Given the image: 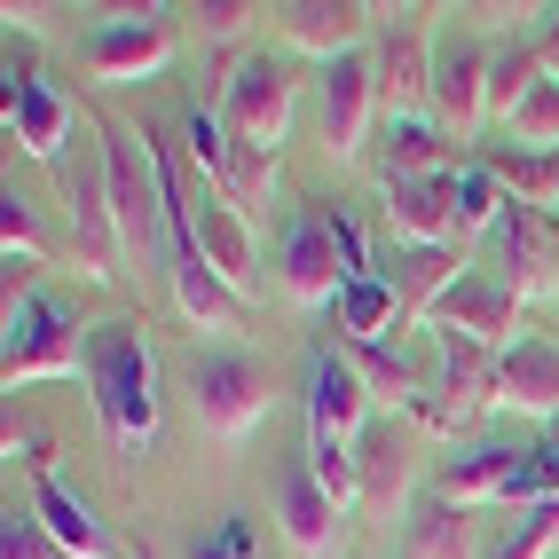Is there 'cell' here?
<instances>
[{"mask_svg": "<svg viewBox=\"0 0 559 559\" xmlns=\"http://www.w3.org/2000/svg\"><path fill=\"white\" fill-rule=\"evenodd\" d=\"M87 394H95V418L110 433L119 457H142L158 441V347L151 331L110 316L87 331Z\"/></svg>", "mask_w": 559, "mask_h": 559, "instance_id": "obj_1", "label": "cell"}, {"mask_svg": "<svg viewBox=\"0 0 559 559\" xmlns=\"http://www.w3.org/2000/svg\"><path fill=\"white\" fill-rule=\"evenodd\" d=\"M87 331L56 292H9V347H0V379L40 386V379H87Z\"/></svg>", "mask_w": 559, "mask_h": 559, "instance_id": "obj_2", "label": "cell"}, {"mask_svg": "<svg viewBox=\"0 0 559 559\" xmlns=\"http://www.w3.org/2000/svg\"><path fill=\"white\" fill-rule=\"evenodd\" d=\"M181 379H190V409H198V426L221 441V450H237V441H252V426L269 418V362L245 355V347H190V362H181Z\"/></svg>", "mask_w": 559, "mask_h": 559, "instance_id": "obj_3", "label": "cell"}, {"mask_svg": "<svg viewBox=\"0 0 559 559\" xmlns=\"http://www.w3.org/2000/svg\"><path fill=\"white\" fill-rule=\"evenodd\" d=\"M103 181H110V213H119V237L127 260L151 269L166 245V198H158V174H151V134L134 127H103Z\"/></svg>", "mask_w": 559, "mask_h": 559, "instance_id": "obj_4", "label": "cell"}, {"mask_svg": "<svg viewBox=\"0 0 559 559\" xmlns=\"http://www.w3.org/2000/svg\"><path fill=\"white\" fill-rule=\"evenodd\" d=\"M292 103H300V80H292V63L269 56V48H252L237 56L229 71V87H221V119H229V134L245 142V151H284V134H292Z\"/></svg>", "mask_w": 559, "mask_h": 559, "instance_id": "obj_5", "label": "cell"}, {"mask_svg": "<svg viewBox=\"0 0 559 559\" xmlns=\"http://www.w3.org/2000/svg\"><path fill=\"white\" fill-rule=\"evenodd\" d=\"M174 63V16L166 9H110L87 40V71L103 87H142Z\"/></svg>", "mask_w": 559, "mask_h": 559, "instance_id": "obj_6", "label": "cell"}, {"mask_svg": "<svg viewBox=\"0 0 559 559\" xmlns=\"http://www.w3.org/2000/svg\"><path fill=\"white\" fill-rule=\"evenodd\" d=\"M370 119H386L379 63H370V56L323 63V80H316V127H323V151H331V158H362Z\"/></svg>", "mask_w": 559, "mask_h": 559, "instance_id": "obj_7", "label": "cell"}, {"mask_svg": "<svg viewBox=\"0 0 559 559\" xmlns=\"http://www.w3.org/2000/svg\"><path fill=\"white\" fill-rule=\"evenodd\" d=\"M166 292H174L181 323L205 331V340H221V347H229L237 331L252 323V300H245L237 284H221V276H213V260H205L198 245H174V252H166Z\"/></svg>", "mask_w": 559, "mask_h": 559, "instance_id": "obj_8", "label": "cell"}, {"mask_svg": "<svg viewBox=\"0 0 559 559\" xmlns=\"http://www.w3.org/2000/svg\"><path fill=\"white\" fill-rule=\"evenodd\" d=\"M276 528H284V544L300 551V559H340V544H347V512L316 480L308 457H292L284 480H276Z\"/></svg>", "mask_w": 559, "mask_h": 559, "instance_id": "obj_9", "label": "cell"}, {"mask_svg": "<svg viewBox=\"0 0 559 559\" xmlns=\"http://www.w3.org/2000/svg\"><path fill=\"white\" fill-rule=\"evenodd\" d=\"M370 418V386L362 370L347 362V347H308V441H347Z\"/></svg>", "mask_w": 559, "mask_h": 559, "instance_id": "obj_10", "label": "cell"}, {"mask_svg": "<svg viewBox=\"0 0 559 559\" xmlns=\"http://www.w3.org/2000/svg\"><path fill=\"white\" fill-rule=\"evenodd\" d=\"M489 48L480 40H433V110L457 142H473L489 127Z\"/></svg>", "mask_w": 559, "mask_h": 559, "instance_id": "obj_11", "label": "cell"}, {"mask_svg": "<svg viewBox=\"0 0 559 559\" xmlns=\"http://www.w3.org/2000/svg\"><path fill=\"white\" fill-rule=\"evenodd\" d=\"M276 276H284V292L300 308H323V300H340L347 292V269H340V245H331V229H323V213L316 205H300L284 221V252H276Z\"/></svg>", "mask_w": 559, "mask_h": 559, "instance_id": "obj_12", "label": "cell"}, {"mask_svg": "<svg viewBox=\"0 0 559 559\" xmlns=\"http://www.w3.org/2000/svg\"><path fill=\"white\" fill-rule=\"evenodd\" d=\"M71 95L48 80V71H16L9 80V134H16V151L24 158H40V166H63V142H71Z\"/></svg>", "mask_w": 559, "mask_h": 559, "instance_id": "obj_13", "label": "cell"}, {"mask_svg": "<svg viewBox=\"0 0 559 559\" xmlns=\"http://www.w3.org/2000/svg\"><path fill=\"white\" fill-rule=\"evenodd\" d=\"M433 323L457 331V340H480L489 355H504V347H520V292L504 276H465L450 300L433 308Z\"/></svg>", "mask_w": 559, "mask_h": 559, "instance_id": "obj_14", "label": "cell"}, {"mask_svg": "<svg viewBox=\"0 0 559 559\" xmlns=\"http://www.w3.org/2000/svg\"><path fill=\"white\" fill-rule=\"evenodd\" d=\"M370 16L379 9H362V0H284L276 24H284V40L316 56V63H340V56H362L370 40Z\"/></svg>", "mask_w": 559, "mask_h": 559, "instance_id": "obj_15", "label": "cell"}, {"mask_svg": "<svg viewBox=\"0 0 559 559\" xmlns=\"http://www.w3.org/2000/svg\"><path fill=\"white\" fill-rule=\"evenodd\" d=\"M32 512L48 520V536H56L63 551H80V559H127V544L103 528V520H95V504H87L80 489H71V480H63L48 457L32 465Z\"/></svg>", "mask_w": 559, "mask_h": 559, "instance_id": "obj_16", "label": "cell"}, {"mask_svg": "<svg viewBox=\"0 0 559 559\" xmlns=\"http://www.w3.org/2000/svg\"><path fill=\"white\" fill-rule=\"evenodd\" d=\"M63 205H71V245H80V269L95 276V284H110L119 276V252H127V237H119V213H110V181H103V166L87 174H63Z\"/></svg>", "mask_w": 559, "mask_h": 559, "instance_id": "obj_17", "label": "cell"}, {"mask_svg": "<svg viewBox=\"0 0 559 559\" xmlns=\"http://www.w3.org/2000/svg\"><path fill=\"white\" fill-rule=\"evenodd\" d=\"M386 190V229L402 252H441V245H457V205H450V174H433V181H379ZM465 252V245H457Z\"/></svg>", "mask_w": 559, "mask_h": 559, "instance_id": "obj_18", "label": "cell"}, {"mask_svg": "<svg viewBox=\"0 0 559 559\" xmlns=\"http://www.w3.org/2000/svg\"><path fill=\"white\" fill-rule=\"evenodd\" d=\"M190 245L213 260V276L221 284H237L245 300L260 292V252H252V229H245V213L237 205H221L213 190H205V205H190Z\"/></svg>", "mask_w": 559, "mask_h": 559, "instance_id": "obj_19", "label": "cell"}, {"mask_svg": "<svg viewBox=\"0 0 559 559\" xmlns=\"http://www.w3.org/2000/svg\"><path fill=\"white\" fill-rule=\"evenodd\" d=\"M497 409L559 426V347L551 340H520V347L497 355Z\"/></svg>", "mask_w": 559, "mask_h": 559, "instance_id": "obj_20", "label": "cell"}, {"mask_svg": "<svg viewBox=\"0 0 559 559\" xmlns=\"http://www.w3.org/2000/svg\"><path fill=\"white\" fill-rule=\"evenodd\" d=\"M441 409H450L457 433L480 409H497V355L480 340H457V331H441Z\"/></svg>", "mask_w": 559, "mask_h": 559, "instance_id": "obj_21", "label": "cell"}, {"mask_svg": "<svg viewBox=\"0 0 559 559\" xmlns=\"http://www.w3.org/2000/svg\"><path fill=\"white\" fill-rule=\"evenodd\" d=\"M379 87H386V119H418V110L433 103V40L418 24L386 32L379 48Z\"/></svg>", "mask_w": 559, "mask_h": 559, "instance_id": "obj_22", "label": "cell"}, {"mask_svg": "<svg viewBox=\"0 0 559 559\" xmlns=\"http://www.w3.org/2000/svg\"><path fill=\"white\" fill-rule=\"evenodd\" d=\"M433 174H457L441 127L426 119V110L418 119H386L379 127V181H433Z\"/></svg>", "mask_w": 559, "mask_h": 559, "instance_id": "obj_23", "label": "cell"}, {"mask_svg": "<svg viewBox=\"0 0 559 559\" xmlns=\"http://www.w3.org/2000/svg\"><path fill=\"white\" fill-rule=\"evenodd\" d=\"M512 473H520V450H504V441H480V450H465V457L441 465V497H450L457 512L504 504V480H512Z\"/></svg>", "mask_w": 559, "mask_h": 559, "instance_id": "obj_24", "label": "cell"}, {"mask_svg": "<svg viewBox=\"0 0 559 559\" xmlns=\"http://www.w3.org/2000/svg\"><path fill=\"white\" fill-rule=\"evenodd\" d=\"M450 205H457V245H473V237H497L504 229V213H512V198H504V181L480 166V158H465L457 174H450Z\"/></svg>", "mask_w": 559, "mask_h": 559, "instance_id": "obj_25", "label": "cell"}, {"mask_svg": "<svg viewBox=\"0 0 559 559\" xmlns=\"http://www.w3.org/2000/svg\"><path fill=\"white\" fill-rule=\"evenodd\" d=\"M480 166L504 181V198H512V205L551 213V198H559V158H536V151H512V142H497V151L480 158Z\"/></svg>", "mask_w": 559, "mask_h": 559, "instance_id": "obj_26", "label": "cell"}, {"mask_svg": "<svg viewBox=\"0 0 559 559\" xmlns=\"http://www.w3.org/2000/svg\"><path fill=\"white\" fill-rule=\"evenodd\" d=\"M457 284H465V252H457V245H441V252H402V308H409V316H433Z\"/></svg>", "mask_w": 559, "mask_h": 559, "instance_id": "obj_27", "label": "cell"}, {"mask_svg": "<svg viewBox=\"0 0 559 559\" xmlns=\"http://www.w3.org/2000/svg\"><path fill=\"white\" fill-rule=\"evenodd\" d=\"M402 316H409L402 308V284H386V276H362V284L340 292V331H347V340H386Z\"/></svg>", "mask_w": 559, "mask_h": 559, "instance_id": "obj_28", "label": "cell"}, {"mask_svg": "<svg viewBox=\"0 0 559 559\" xmlns=\"http://www.w3.org/2000/svg\"><path fill=\"white\" fill-rule=\"evenodd\" d=\"M409 559H473V528L450 497H426L409 512Z\"/></svg>", "mask_w": 559, "mask_h": 559, "instance_id": "obj_29", "label": "cell"}, {"mask_svg": "<svg viewBox=\"0 0 559 559\" xmlns=\"http://www.w3.org/2000/svg\"><path fill=\"white\" fill-rule=\"evenodd\" d=\"M347 362L362 370V386H370V394H386L394 409H409V402L426 394V386H418V370L402 362V347H386V340H347Z\"/></svg>", "mask_w": 559, "mask_h": 559, "instance_id": "obj_30", "label": "cell"}, {"mask_svg": "<svg viewBox=\"0 0 559 559\" xmlns=\"http://www.w3.org/2000/svg\"><path fill=\"white\" fill-rule=\"evenodd\" d=\"M504 142L512 151H536V158H559V80L528 87V103L504 119Z\"/></svg>", "mask_w": 559, "mask_h": 559, "instance_id": "obj_31", "label": "cell"}, {"mask_svg": "<svg viewBox=\"0 0 559 559\" xmlns=\"http://www.w3.org/2000/svg\"><path fill=\"white\" fill-rule=\"evenodd\" d=\"M269 190H276V158H269V151H245V142H237V158H229V174L213 181V198L237 205V213L252 221L260 205H269Z\"/></svg>", "mask_w": 559, "mask_h": 559, "instance_id": "obj_32", "label": "cell"}, {"mask_svg": "<svg viewBox=\"0 0 559 559\" xmlns=\"http://www.w3.org/2000/svg\"><path fill=\"white\" fill-rule=\"evenodd\" d=\"M181 134H190V166L205 174V190L221 174H229V158H237V134H229V119H221V110H190V119H181Z\"/></svg>", "mask_w": 559, "mask_h": 559, "instance_id": "obj_33", "label": "cell"}, {"mask_svg": "<svg viewBox=\"0 0 559 559\" xmlns=\"http://www.w3.org/2000/svg\"><path fill=\"white\" fill-rule=\"evenodd\" d=\"M402 473H409L402 465V441L394 433H370L362 441V504H394L402 497Z\"/></svg>", "mask_w": 559, "mask_h": 559, "instance_id": "obj_34", "label": "cell"}, {"mask_svg": "<svg viewBox=\"0 0 559 559\" xmlns=\"http://www.w3.org/2000/svg\"><path fill=\"white\" fill-rule=\"evenodd\" d=\"M0 559H80V551H63V544L48 536V520L24 504V512L0 520Z\"/></svg>", "mask_w": 559, "mask_h": 559, "instance_id": "obj_35", "label": "cell"}, {"mask_svg": "<svg viewBox=\"0 0 559 559\" xmlns=\"http://www.w3.org/2000/svg\"><path fill=\"white\" fill-rule=\"evenodd\" d=\"M551 551H559V497L536 504V512H520V528H512L489 559H551Z\"/></svg>", "mask_w": 559, "mask_h": 559, "instance_id": "obj_36", "label": "cell"}, {"mask_svg": "<svg viewBox=\"0 0 559 559\" xmlns=\"http://www.w3.org/2000/svg\"><path fill=\"white\" fill-rule=\"evenodd\" d=\"M0 245H9V269L24 276V269H40V229H32V205L9 190L0 198Z\"/></svg>", "mask_w": 559, "mask_h": 559, "instance_id": "obj_37", "label": "cell"}, {"mask_svg": "<svg viewBox=\"0 0 559 559\" xmlns=\"http://www.w3.org/2000/svg\"><path fill=\"white\" fill-rule=\"evenodd\" d=\"M190 559H260V536H252V520H245V512H229L213 536H198V544H190Z\"/></svg>", "mask_w": 559, "mask_h": 559, "instance_id": "obj_38", "label": "cell"}, {"mask_svg": "<svg viewBox=\"0 0 559 559\" xmlns=\"http://www.w3.org/2000/svg\"><path fill=\"white\" fill-rule=\"evenodd\" d=\"M323 213V229H331V245H340V269H347V284H362V276H379L370 269V245H362V229L340 213V205H316Z\"/></svg>", "mask_w": 559, "mask_h": 559, "instance_id": "obj_39", "label": "cell"}, {"mask_svg": "<svg viewBox=\"0 0 559 559\" xmlns=\"http://www.w3.org/2000/svg\"><path fill=\"white\" fill-rule=\"evenodd\" d=\"M252 16H260V9H245V0H213V9H205V32H213V40H237Z\"/></svg>", "mask_w": 559, "mask_h": 559, "instance_id": "obj_40", "label": "cell"}, {"mask_svg": "<svg viewBox=\"0 0 559 559\" xmlns=\"http://www.w3.org/2000/svg\"><path fill=\"white\" fill-rule=\"evenodd\" d=\"M536 56H544V80H559V9H551V24H544V40H536Z\"/></svg>", "mask_w": 559, "mask_h": 559, "instance_id": "obj_41", "label": "cell"}, {"mask_svg": "<svg viewBox=\"0 0 559 559\" xmlns=\"http://www.w3.org/2000/svg\"><path fill=\"white\" fill-rule=\"evenodd\" d=\"M551 292H559V221H551Z\"/></svg>", "mask_w": 559, "mask_h": 559, "instance_id": "obj_42", "label": "cell"}, {"mask_svg": "<svg viewBox=\"0 0 559 559\" xmlns=\"http://www.w3.org/2000/svg\"><path fill=\"white\" fill-rule=\"evenodd\" d=\"M127 559H158V551H151V544H127Z\"/></svg>", "mask_w": 559, "mask_h": 559, "instance_id": "obj_43", "label": "cell"}]
</instances>
